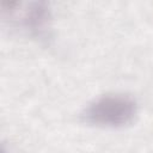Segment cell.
<instances>
[{
  "mask_svg": "<svg viewBox=\"0 0 153 153\" xmlns=\"http://www.w3.org/2000/svg\"><path fill=\"white\" fill-rule=\"evenodd\" d=\"M19 25L36 37H43L51 22V11L47 2L36 1L29 4L19 16Z\"/></svg>",
  "mask_w": 153,
  "mask_h": 153,
  "instance_id": "cell-2",
  "label": "cell"
},
{
  "mask_svg": "<svg viewBox=\"0 0 153 153\" xmlns=\"http://www.w3.org/2000/svg\"><path fill=\"white\" fill-rule=\"evenodd\" d=\"M137 115V103L123 93H108L92 100L82 111V121L102 128H122Z\"/></svg>",
  "mask_w": 153,
  "mask_h": 153,
  "instance_id": "cell-1",
  "label": "cell"
}]
</instances>
